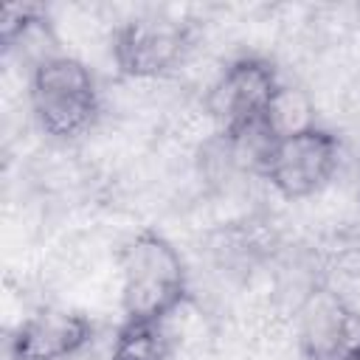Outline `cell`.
<instances>
[{"instance_id": "1", "label": "cell", "mask_w": 360, "mask_h": 360, "mask_svg": "<svg viewBox=\"0 0 360 360\" xmlns=\"http://www.w3.org/2000/svg\"><path fill=\"white\" fill-rule=\"evenodd\" d=\"M121 309L129 321H166L188 295L180 250L158 231H138L118 250Z\"/></svg>"}, {"instance_id": "2", "label": "cell", "mask_w": 360, "mask_h": 360, "mask_svg": "<svg viewBox=\"0 0 360 360\" xmlns=\"http://www.w3.org/2000/svg\"><path fill=\"white\" fill-rule=\"evenodd\" d=\"M28 98L39 129L59 141L87 132L101 110L90 68L65 53L34 65Z\"/></svg>"}, {"instance_id": "3", "label": "cell", "mask_w": 360, "mask_h": 360, "mask_svg": "<svg viewBox=\"0 0 360 360\" xmlns=\"http://www.w3.org/2000/svg\"><path fill=\"white\" fill-rule=\"evenodd\" d=\"M340 166V141L335 132L312 124L307 129L273 138L259 160V174L287 200L318 194Z\"/></svg>"}, {"instance_id": "4", "label": "cell", "mask_w": 360, "mask_h": 360, "mask_svg": "<svg viewBox=\"0 0 360 360\" xmlns=\"http://www.w3.org/2000/svg\"><path fill=\"white\" fill-rule=\"evenodd\" d=\"M281 82L267 59L242 56L231 62L205 96V112L222 138H242L264 129L267 110Z\"/></svg>"}, {"instance_id": "5", "label": "cell", "mask_w": 360, "mask_h": 360, "mask_svg": "<svg viewBox=\"0 0 360 360\" xmlns=\"http://www.w3.org/2000/svg\"><path fill=\"white\" fill-rule=\"evenodd\" d=\"M188 25L163 17H138L112 37V62L127 79H158L180 65L188 48Z\"/></svg>"}, {"instance_id": "6", "label": "cell", "mask_w": 360, "mask_h": 360, "mask_svg": "<svg viewBox=\"0 0 360 360\" xmlns=\"http://www.w3.org/2000/svg\"><path fill=\"white\" fill-rule=\"evenodd\" d=\"M298 346L307 360H349L360 346V315L332 290H312L298 309Z\"/></svg>"}, {"instance_id": "7", "label": "cell", "mask_w": 360, "mask_h": 360, "mask_svg": "<svg viewBox=\"0 0 360 360\" xmlns=\"http://www.w3.org/2000/svg\"><path fill=\"white\" fill-rule=\"evenodd\" d=\"M93 338V323L68 309H39L28 315L14 338L11 357L14 360H70L79 354Z\"/></svg>"}, {"instance_id": "8", "label": "cell", "mask_w": 360, "mask_h": 360, "mask_svg": "<svg viewBox=\"0 0 360 360\" xmlns=\"http://www.w3.org/2000/svg\"><path fill=\"white\" fill-rule=\"evenodd\" d=\"M172 352L163 321H129L118 326L110 360H166Z\"/></svg>"}, {"instance_id": "9", "label": "cell", "mask_w": 360, "mask_h": 360, "mask_svg": "<svg viewBox=\"0 0 360 360\" xmlns=\"http://www.w3.org/2000/svg\"><path fill=\"white\" fill-rule=\"evenodd\" d=\"M312 115H309V101L292 90V87H278L270 110H267V118H264V132L270 138H281V135H290V132H298V129H307L312 127Z\"/></svg>"}, {"instance_id": "10", "label": "cell", "mask_w": 360, "mask_h": 360, "mask_svg": "<svg viewBox=\"0 0 360 360\" xmlns=\"http://www.w3.org/2000/svg\"><path fill=\"white\" fill-rule=\"evenodd\" d=\"M39 22H45V11L37 3H11V6H3V14H0V39H3V48H14Z\"/></svg>"}, {"instance_id": "11", "label": "cell", "mask_w": 360, "mask_h": 360, "mask_svg": "<svg viewBox=\"0 0 360 360\" xmlns=\"http://www.w3.org/2000/svg\"><path fill=\"white\" fill-rule=\"evenodd\" d=\"M349 360H360V346H357V349H354V354H352V357H349Z\"/></svg>"}]
</instances>
